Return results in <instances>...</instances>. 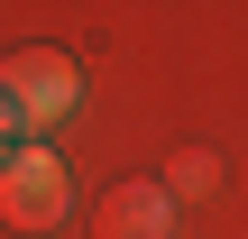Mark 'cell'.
<instances>
[{"mask_svg": "<svg viewBox=\"0 0 248 239\" xmlns=\"http://www.w3.org/2000/svg\"><path fill=\"white\" fill-rule=\"evenodd\" d=\"M74 212V184H64V157L46 138H18L9 166H0V221L9 230H55Z\"/></svg>", "mask_w": 248, "mask_h": 239, "instance_id": "2", "label": "cell"}, {"mask_svg": "<svg viewBox=\"0 0 248 239\" xmlns=\"http://www.w3.org/2000/svg\"><path fill=\"white\" fill-rule=\"evenodd\" d=\"M9 147H18V120H9V101H0V166H9Z\"/></svg>", "mask_w": 248, "mask_h": 239, "instance_id": "5", "label": "cell"}, {"mask_svg": "<svg viewBox=\"0 0 248 239\" xmlns=\"http://www.w3.org/2000/svg\"><path fill=\"white\" fill-rule=\"evenodd\" d=\"M212 184H221V157H212V147H184V157H175V184H166V203H184V193H212Z\"/></svg>", "mask_w": 248, "mask_h": 239, "instance_id": "4", "label": "cell"}, {"mask_svg": "<svg viewBox=\"0 0 248 239\" xmlns=\"http://www.w3.org/2000/svg\"><path fill=\"white\" fill-rule=\"evenodd\" d=\"M92 239H175V203H166V184H110L101 212H92Z\"/></svg>", "mask_w": 248, "mask_h": 239, "instance_id": "3", "label": "cell"}, {"mask_svg": "<svg viewBox=\"0 0 248 239\" xmlns=\"http://www.w3.org/2000/svg\"><path fill=\"white\" fill-rule=\"evenodd\" d=\"M0 101H9L18 138H46L83 111V64L64 46H18V55H0Z\"/></svg>", "mask_w": 248, "mask_h": 239, "instance_id": "1", "label": "cell"}]
</instances>
